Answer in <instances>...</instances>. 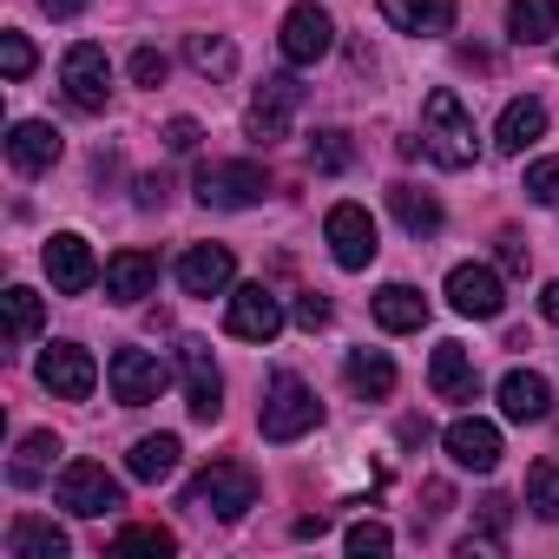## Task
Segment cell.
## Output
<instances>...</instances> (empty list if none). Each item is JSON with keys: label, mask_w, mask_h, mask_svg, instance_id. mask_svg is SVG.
I'll use <instances>...</instances> for the list:
<instances>
[{"label": "cell", "mask_w": 559, "mask_h": 559, "mask_svg": "<svg viewBox=\"0 0 559 559\" xmlns=\"http://www.w3.org/2000/svg\"><path fill=\"white\" fill-rule=\"evenodd\" d=\"M421 152L441 165V171H467L480 158V132H474V112L461 106L454 86H435L421 99Z\"/></svg>", "instance_id": "1"}, {"label": "cell", "mask_w": 559, "mask_h": 559, "mask_svg": "<svg viewBox=\"0 0 559 559\" xmlns=\"http://www.w3.org/2000/svg\"><path fill=\"white\" fill-rule=\"evenodd\" d=\"M323 421V402L310 395V382L304 376H270V389H263V408H257V428H263V441H304L310 428Z\"/></svg>", "instance_id": "2"}, {"label": "cell", "mask_w": 559, "mask_h": 559, "mask_svg": "<svg viewBox=\"0 0 559 559\" xmlns=\"http://www.w3.org/2000/svg\"><path fill=\"white\" fill-rule=\"evenodd\" d=\"M185 507H198V513H217V520H243V513L257 507V474H250L243 461H211V467L191 480Z\"/></svg>", "instance_id": "3"}, {"label": "cell", "mask_w": 559, "mask_h": 559, "mask_svg": "<svg viewBox=\"0 0 559 559\" xmlns=\"http://www.w3.org/2000/svg\"><path fill=\"white\" fill-rule=\"evenodd\" d=\"M191 191H198V204H211V211H250V204L270 191V178H263V165L230 158V165H204V171L191 178Z\"/></svg>", "instance_id": "4"}, {"label": "cell", "mask_w": 559, "mask_h": 559, "mask_svg": "<svg viewBox=\"0 0 559 559\" xmlns=\"http://www.w3.org/2000/svg\"><path fill=\"white\" fill-rule=\"evenodd\" d=\"M60 86H67L73 112H106V99H112V60H106V47H93V40L67 47V60H60Z\"/></svg>", "instance_id": "5"}, {"label": "cell", "mask_w": 559, "mask_h": 559, "mask_svg": "<svg viewBox=\"0 0 559 559\" xmlns=\"http://www.w3.org/2000/svg\"><path fill=\"white\" fill-rule=\"evenodd\" d=\"M276 47H284L290 67H317V60L336 47V21H330V8H317V0H297V8L284 14V27H276Z\"/></svg>", "instance_id": "6"}, {"label": "cell", "mask_w": 559, "mask_h": 559, "mask_svg": "<svg viewBox=\"0 0 559 559\" xmlns=\"http://www.w3.org/2000/svg\"><path fill=\"white\" fill-rule=\"evenodd\" d=\"M106 382H112V402H119V408H145V402H158V395H165L171 369H165L152 349H112Z\"/></svg>", "instance_id": "7"}, {"label": "cell", "mask_w": 559, "mask_h": 559, "mask_svg": "<svg viewBox=\"0 0 559 559\" xmlns=\"http://www.w3.org/2000/svg\"><path fill=\"white\" fill-rule=\"evenodd\" d=\"M178 382H185L191 421H217V415H224V376H217V362H211V343H198V336L178 343Z\"/></svg>", "instance_id": "8"}, {"label": "cell", "mask_w": 559, "mask_h": 559, "mask_svg": "<svg viewBox=\"0 0 559 559\" xmlns=\"http://www.w3.org/2000/svg\"><path fill=\"white\" fill-rule=\"evenodd\" d=\"M53 500L67 507V513H80V520H99V513H112V507H126V493H119V480L99 467V461H73L67 474H60V487H53Z\"/></svg>", "instance_id": "9"}, {"label": "cell", "mask_w": 559, "mask_h": 559, "mask_svg": "<svg viewBox=\"0 0 559 559\" xmlns=\"http://www.w3.org/2000/svg\"><path fill=\"white\" fill-rule=\"evenodd\" d=\"M323 237H330V257L343 263V270H369L376 263V217L362 211V204H330V217H323Z\"/></svg>", "instance_id": "10"}, {"label": "cell", "mask_w": 559, "mask_h": 559, "mask_svg": "<svg viewBox=\"0 0 559 559\" xmlns=\"http://www.w3.org/2000/svg\"><path fill=\"white\" fill-rule=\"evenodd\" d=\"M40 389L60 395V402H86L99 389V362L80 343H47L40 349Z\"/></svg>", "instance_id": "11"}, {"label": "cell", "mask_w": 559, "mask_h": 559, "mask_svg": "<svg viewBox=\"0 0 559 559\" xmlns=\"http://www.w3.org/2000/svg\"><path fill=\"white\" fill-rule=\"evenodd\" d=\"M47 276H53L60 297H86L106 270H99V257H93V243L80 230H60V237H47Z\"/></svg>", "instance_id": "12"}, {"label": "cell", "mask_w": 559, "mask_h": 559, "mask_svg": "<svg viewBox=\"0 0 559 559\" xmlns=\"http://www.w3.org/2000/svg\"><path fill=\"white\" fill-rule=\"evenodd\" d=\"M448 304L461 310V317H500L507 310V284H500V270H487V263H454L448 270Z\"/></svg>", "instance_id": "13"}, {"label": "cell", "mask_w": 559, "mask_h": 559, "mask_svg": "<svg viewBox=\"0 0 559 559\" xmlns=\"http://www.w3.org/2000/svg\"><path fill=\"white\" fill-rule=\"evenodd\" d=\"M441 448H448V461L454 467H467V474H493L500 467V428L493 421H480V415H461V421H448V435H441Z\"/></svg>", "instance_id": "14"}, {"label": "cell", "mask_w": 559, "mask_h": 559, "mask_svg": "<svg viewBox=\"0 0 559 559\" xmlns=\"http://www.w3.org/2000/svg\"><path fill=\"white\" fill-rule=\"evenodd\" d=\"M297 106H304V86H297V73H276V80H263L257 86V99H250V139H284L290 132V119H297Z\"/></svg>", "instance_id": "15"}, {"label": "cell", "mask_w": 559, "mask_h": 559, "mask_svg": "<svg viewBox=\"0 0 559 559\" xmlns=\"http://www.w3.org/2000/svg\"><path fill=\"white\" fill-rule=\"evenodd\" d=\"M224 330H230L237 343H270L276 330H284V304H276V297H270L263 284H243V290H230Z\"/></svg>", "instance_id": "16"}, {"label": "cell", "mask_w": 559, "mask_h": 559, "mask_svg": "<svg viewBox=\"0 0 559 559\" xmlns=\"http://www.w3.org/2000/svg\"><path fill=\"white\" fill-rule=\"evenodd\" d=\"M230 276H237V257H230L224 243H191V250L178 257V290H185V297H224Z\"/></svg>", "instance_id": "17"}, {"label": "cell", "mask_w": 559, "mask_h": 559, "mask_svg": "<svg viewBox=\"0 0 559 559\" xmlns=\"http://www.w3.org/2000/svg\"><path fill=\"white\" fill-rule=\"evenodd\" d=\"M60 132L47 126V119H14V132H8V165L21 171V178H40V171H53L60 165Z\"/></svg>", "instance_id": "18"}, {"label": "cell", "mask_w": 559, "mask_h": 559, "mask_svg": "<svg viewBox=\"0 0 559 559\" xmlns=\"http://www.w3.org/2000/svg\"><path fill=\"white\" fill-rule=\"evenodd\" d=\"M382 21L415 40H441L454 34V0H382Z\"/></svg>", "instance_id": "19"}, {"label": "cell", "mask_w": 559, "mask_h": 559, "mask_svg": "<svg viewBox=\"0 0 559 559\" xmlns=\"http://www.w3.org/2000/svg\"><path fill=\"white\" fill-rule=\"evenodd\" d=\"M158 290V257L152 250H119V257H106V297L112 304H139V297H152Z\"/></svg>", "instance_id": "20"}, {"label": "cell", "mask_w": 559, "mask_h": 559, "mask_svg": "<svg viewBox=\"0 0 559 559\" xmlns=\"http://www.w3.org/2000/svg\"><path fill=\"white\" fill-rule=\"evenodd\" d=\"M500 415L507 421H546L552 415V382L533 369H507L500 376Z\"/></svg>", "instance_id": "21"}, {"label": "cell", "mask_w": 559, "mask_h": 559, "mask_svg": "<svg viewBox=\"0 0 559 559\" xmlns=\"http://www.w3.org/2000/svg\"><path fill=\"white\" fill-rule=\"evenodd\" d=\"M539 139H546V106L539 99H507V112L493 126V145L507 158H526V145H539Z\"/></svg>", "instance_id": "22"}, {"label": "cell", "mask_w": 559, "mask_h": 559, "mask_svg": "<svg viewBox=\"0 0 559 559\" xmlns=\"http://www.w3.org/2000/svg\"><path fill=\"white\" fill-rule=\"evenodd\" d=\"M428 382H435V395H441V402H474V395H480L474 356H467L461 343H441V349H435V362H428Z\"/></svg>", "instance_id": "23"}, {"label": "cell", "mask_w": 559, "mask_h": 559, "mask_svg": "<svg viewBox=\"0 0 559 559\" xmlns=\"http://www.w3.org/2000/svg\"><path fill=\"white\" fill-rule=\"evenodd\" d=\"M376 323H382L389 336H408V330L428 323V297H421L415 284H382V290H376Z\"/></svg>", "instance_id": "24"}, {"label": "cell", "mask_w": 559, "mask_h": 559, "mask_svg": "<svg viewBox=\"0 0 559 559\" xmlns=\"http://www.w3.org/2000/svg\"><path fill=\"white\" fill-rule=\"evenodd\" d=\"M53 461H60V435H53V428H34V435H21V448H14V461H8V480H14V487H40V480L53 474Z\"/></svg>", "instance_id": "25"}, {"label": "cell", "mask_w": 559, "mask_h": 559, "mask_svg": "<svg viewBox=\"0 0 559 559\" xmlns=\"http://www.w3.org/2000/svg\"><path fill=\"white\" fill-rule=\"evenodd\" d=\"M178 435H139L132 441V454H126V474L132 480H145V487H158V480H171L178 474Z\"/></svg>", "instance_id": "26"}, {"label": "cell", "mask_w": 559, "mask_h": 559, "mask_svg": "<svg viewBox=\"0 0 559 559\" xmlns=\"http://www.w3.org/2000/svg\"><path fill=\"white\" fill-rule=\"evenodd\" d=\"M8 559H67V533L40 513H21L8 526Z\"/></svg>", "instance_id": "27"}, {"label": "cell", "mask_w": 559, "mask_h": 559, "mask_svg": "<svg viewBox=\"0 0 559 559\" xmlns=\"http://www.w3.org/2000/svg\"><path fill=\"white\" fill-rule=\"evenodd\" d=\"M559 34V0H513L507 8V40L513 47H546Z\"/></svg>", "instance_id": "28"}, {"label": "cell", "mask_w": 559, "mask_h": 559, "mask_svg": "<svg viewBox=\"0 0 559 559\" xmlns=\"http://www.w3.org/2000/svg\"><path fill=\"white\" fill-rule=\"evenodd\" d=\"M389 204H395V217H402V230H408V237H435V230L448 224L441 198H435V191H421V185H389Z\"/></svg>", "instance_id": "29"}, {"label": "cell", "mask_w": 559, "mask_h": 559, "mask_svg": "<svg viewBox=\"0 0 559 559\" xmlns=\"http://www.w3.org/2000/svg\"><path fill=\"white\" fill-rule=\"evenodd\" d=\"M343 376H349V389H356V395H369V402L395 395V362H389L382 349H349Z\"/></svg>", "instance_id": "30"}, {"label": "cell", "mask_w": 559, "mask_h": 559, "mask_svg": "<svg viewBox=\"0 0 559 559\" xmlns=\"http://www.w3.org/2000/svg\"><path fill=\"white\" fill-rule=\"evenodd\" d=\"M185 60L204 73V80H230L237 73V47L224 34H185Z\"/></svg>", "instance_id": "31"}, {"label": "cell", "mask_w": 559, "mask_h": 559, "mask_svg": "<svg viewBox=\"0 0 559 559\" xmlns=\"http://www.w3.org/2000/svg\"><path fill=\"white\" fill-rule=\"evenodd\" d=\"M0 304H8V336H14V343H34V336H40V323H47V304H40L27 284H14L8 297H0Z\"/></svg>", "instance_id": "32"}, {"label": "cell", "mask_w": 559, "mask_h": 559, "mask_svg": "<svg viewBox=\"0 0 559 559\" xmlns=\"http://www.w3.org/2000/svg\"><path fill=\"white\" fill-rule=\"evenodd\" d=\"M132 552L165 559V552H178V533H165V526H126V533L112 539V559H132Z\"/></svg>", "instance_id": "33"}, {"label": "cell", "mask_w": 559, "mask_h": 559, "mask_svg": "<svg viewBox=\"0 0 559 559\" xmlns=\"http://www.w3.org/2000/svg\"><path fill=\"white\" fill-rule=\"evenodd\" d=\"M526 507H533V520H559V467L552 461L526 467Z\"/></svg>", "instance_id": "34"}, {"label": "cell", "mask_w": 559, "mask_h": 559, "mask_svg": "<svg viewBox=\"0 0 559 559\" xmlns=\"http://www.w3.org/2000/svg\"><path fill=\"white\" fill-rule=\"evenodd\" d=\"M349 158H356V145H349V132H336V126H323V132L310 139V165H317V171H349Z\"/></svg>", "instance_id": "35"}, {"label": "cell", "mask_w": 559, "mask_h": 559, "mask_svg": "<svg viewBox=\"0 0 559 559\" xmlns=\"http://www.w3.org/2000/svg\"><path fill=\"white\" fill-rule=\"evenodd\" d=\"M343 546H349L356 559H369V552H389V546H395V533H389V526H376V520H356V526L343 533Z\"/></svg>", "instance_id": "36"}, {"label": "cell", "mask_w": 559, "mask_h": 559, "mask_svg": "<svg viewBox=\"0 0 559 559\" xmlns=\"http://www.w3.org/2000/svg\"><path fill=\"white\" fill-rule=\"evenodd\" d=\"M526 198L533 204H559V158H533L526 165Z\"/></svg>", "instance_id": "37"}, {"label": "cell", "mask_w": 559, "mask_h": 559, "mask_svg": "<svg viewBox=\"0 0 559 559\" xmlns=\"http://www.w3.org/2000/svg\"><path fill=\"white\" fill-rule=\"evenodd\" d=\"M0 73H8V80H27V73H34V47H27V34H0Z\"/></svg>", "instance_id": "38"}, {"label": "cell", "mask_w": 559, "mask_h": 559, "mask_svg": "<svg viewBox=\"0 0 559 559\" xmlns=\"http://www.w3.org/2000/svg\"><path fill=\"white\" fill-rule=\"evenodd\" d=\"M165 73H171V60H165L158 47H139V53H132V80H139V86H165Z\"/></svg>", "instance_id": "39"}, {"label": "cell", "mask_w": 559, "mask_h": 559, "mask_svg": "<svg viewBox=\"0 0 559 559\" xmlns=\"http://www.w3.org/2000/svg\"><path fill=\"white\" fill-rule=\"evenodd\" d=\"M493 243H500V270H507V276H526V237H520V230H500Z\"/></svg>", "instance_id": "40"}, {"label": "cell", "mask_w": 559, "mask_h": 559, "mask_svg": "<svg viewBox=\"0 0 559 559\" xmlns=\"http://www.w3.org/2000/svg\"><path fill=\"white\" fill-rule=\"evenodd\" d=\"M330 317H336V310H330V297H317V290H304V297H297V323H304V330H330Z\"/></svg>", "instance_id": "41"}, {"label": "cell", "mask_w": 559, "mask_h": 559, "mask_svg": "<svg viewBox=\"0 0 559 559\" xmlns=\"http://www.w3.org/2000/svg\"><path fill=\"white\" fill-rule=\"evenodd\" d=\"M198 139H204L198 119H171V126H165V145H171V152H198Z\"/></svg>", "instance_id": "42"}, {"label": "cell", "mask_w": 559, "mask_h": 559, "mask_svg": "<svg viewBox=\"0 0 559 559\" xmlns=\"http://www.w3.org/2000/svg\"><path fill=\"white\" fill-rule=\"evenodd\" d=\"M40 8H47V14H53V21H73V14H80V8H86V0H40Z\"/></svg>", "instance_id": "43"}, {"label": "cell", "mask_w": 559, "mask_h": 559, "mask_svg": "<svg viewBox=\"0 0 559 559\" xmlns=\"http://www.w3.org/2000/svg\"><path fill=\"white\" fill-rule=\"evenodd\" d=\"M448 500H454L448 480H428V513H448Z\"/></svg>", "instance_id": "44"}, {"label": "cell", "mask_w": 559, "mask_h": 559, "mask_svg": "<svg viewBox=\"0 0 559 559\" xmlns=\"http://www.w3.org/2000/svg\"><path fill=\"white\" fill-rule=\"evenodd\" d=\"M539 317H546V323H559V284H546V290H539Z\"/></svg>", "instance_id": "45"}]
</instances>
